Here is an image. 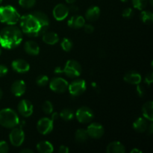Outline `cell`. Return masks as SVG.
Listing matches in <instances>:
<instances>
[{
  "instance_id": "cell-23",
  "label": "cell",
  "mask_w": 153,
  "mask_h": 153,
  "mask_svg": "<svg viewBox=\"0 0 153 153\" xmlns=\"http://www.w3.org/2000/svg\"><path fill=\"white\" fill-rule=\"evenodd\" d=\"M37 149L40 153H51L54 151L52 143L46 140L39 142L37 145Z\"/></svg>"
},
{
  "instance_id": "cell-12",
  "label": "cell",
  "mask_w": 153,
  "mask_h": 153,
  "mask_svg": "<svg viewBox=\"0 0 153 153\" xmlns=\"http://www.w3.org/2000/svg\"><path fill=\"white\" fill-rule=\"evenodd\" d=\"M18 111L24 117H28L33 113V105L28 100H23L18 105Z\"/></svg>"
},
{
  "instance_id": "cell-34",
  "label": "cell",
  "mask_w": 153,
  "mask_h": 153,
  "mask_svg": "<svg viewBox=\"0 0 153 153\" xmlns=\"http://www.w3.org/2000/svg\"><path fill=\"white\" fill-rule=\"evenodd\" d=\"M133 15H134V11H133L132 9L130 8V7L126 8L125 10L123 11V16L126 18V19H130V18L132 17Z\"/></svg>"
},
{
  "instance_id": "cell-26",
  "label": "cell",
  "mask_w": 153,
  "mask_h": 153,
  "mask_svg": "<svg viewBox=\"0 0 153 153\" xmlns=\"http://www.w3.org/2000/svg\"><path fill=\"white\" fill-rule=\"evenodd\" d=\"M75 137H76V140L78 143H84V142L87 141V140L89 137V135H88L87 130L80 128V129H78L76 131Z\"/></svg>"
},
{
  "instance_id": "cell-33",
  "label": "cell",
  "mask_w": 153,
  "mask_h": 153,
  "mask_svg": "<svg viewBox=\"0 0 153 153\" xmlns=\"http://www.w3.org/2000/svg\"><path fill=\"white\" fill-rule=\"evenodd\" d=\"M48 82H49V78L45 75H40L36 79V83L39 86H45V85H47Z\"/></svg>"
},
{
  "instance_id": "cell-43",
  "label": "cell",
  "mask_w": 153,
  "mask_h": 153,
  "mask_svg": "<svg viewBox=\"0 0 153 153\" xmlns=\"http://www.w3.org/2000/svg\"><path fill=\"white\" fill-rule=\"evenodd\" d=\"M20 152L21 153H33V151L31 150V149H22V150H21Z\"/></svg>"
},
{
  "instance_id": "cell-50",
  "label": "cell",
  "mask_w": 153,
  "mask_h": 153,
  "mask_svg": "<svg viewBox=\"0 0 153 153\" xmlns=\"http://www.w3.org/2000/svg\"><path fill=\"white\" fill-rule=\"evenodd\" d=\"M1 47H0V55H1Z\"/></svg>"
},
{
  "instance_id": "cell-46",
  "label": "cell",
  "mask_w": 153,
  "mask_h": 153,
  "mask_svg": "<svg viewBox=\"0 0 153 153\" xmlns=\"http://www.w3.org/2000/svg\"><path fill=\"white\" fill-rule=\"evenodd\" d=\"M152 127H153V124L151 123L150 126H149V134H152Z\"/></svg>"
},
{
  "instance_id": "cell-27",
  "label": "cell",
  "mask_w": 153,
  "mask_h": 153,
  "mask_svg": "<svg viewBox=\"0 0 153 153\" xmlns=\"http://www.w3.org/2000/svg\"><path fill=\"white\" fill-rule=\"evenodd\" d=\"M140 19L142 22L147 25H151L153 22V14L149 10H143L140 13Z\"/></svg>"
},
{
  "instance_id": "cell-18",
  "label": "cell",
  "mask_w": 153,
  "mask_h": 153,
  "mask_svg": "<svg viewBox=\"0 0 153 153\" xmlns=\"http://www.w3.org/2000/svg\"><path fill=\"white\" fill-rule=\"evenodd\" d=\"M70 28H80L85 25V19L82 16H73L67 22Z\"/></svg>"
},
{
  "instance_id": "cell-49",
  "label": "cell",
  "mask_w": 153,
  "mask_h": 153,
  "mask_svg": "<svg viewBox=\"0 0 153 153\" xmlns=\"http://www.w3.org/2000/svg\"><path fill=\"white\" fill-rule=\"evenodd\" d=\"M149 1H150V4L152 5V0H149Z\"/></svg>"
},
{
  "instance_id": "cell-25",
  "label": "cell",
  "mask_w": 153,
  "mask_h": 153,
  "mask_svg": "<svg viewBox=\"0 0 153 153\" xmlns=\"http://www.w3.org/2000/svg\"><path fill=\"white\" fill-rule=\"evenodd\" d=\"M133 128L136 131L138 132H144L148 128L147 123L146 120L142 117H139L133 123Z\"/></svg>"
},
{
  "instance_id": "cell-7",
  "label": "cell",
  "mask_w": 153,
  "mask_h": 153,
  "mask_svg": "<svg viewBox=\"0 0 153 153\" xmlns=\"http://www.w3.org/2000/svg\"><path fill=\"white\" fill-rule=\"evenodd\" d=\"M94 112L90 108L83 106L76 111V118L82 123H88L94 118Z\"/></svg>"
},
{
  "instance_id": "cell-36",
  "label": "cell",
  "mask_w": 153,
  "mask_h": 153,
  "mask_svg": "<svg viewBox=\"0 0 153 153\" xmlns=\"http://www.w3.org/2000/svg\"><path fill=\"white\" fill-rule=\"evenodd\" d=\"M7 71H8V70H7L6 66L0 64V77H3V76H5L7 73Z\"/></svg>"
},
{
  "instance_id": "cell-4",
  "label": "cell",
  "mask_w": 153,
  "mask_h": 153,
  "mask_svg": "<svg viewBox=\"0 0 153 153\" xmlns=\"http://www.w3.org/2000/svg\"><path fill=\"white\" fill-rule=\"evenodd\" d=\"M18 115L13 109L4 108L0 111V125L5 128H13L19 124Z\"/></svg>"
},
{
  "instance_id": "cell-14",
  "label": "cell",
  "mask_w": 153,
  "mask_h": 153,
  "mask_svg": "<svg viewBox=\"0 0 153 153\" xmlns=\"http://www.w3.org/2000/svg\"><path fill=\"white\" fill-rule=\"evenodd\" d=\"M31 14L37 19L39 22H40V25H41L42 30L44 34L46 31H47L48 28L49 26V19L48 18L47 15L44 13L43 12L41 11H34Z\"/></svg>"
},
{
  "instance_id": "cell-35",
  "label": "cell",
  "mask_w": 153,
  "mask_h": 153,
  "mask_svg": "<svg viewBox=\"0 0 153 153\" xmlns=\"http://www.w3.org/2000/svg\"><path fill=\"white\" fill-rule=\"evenodd\" d=\"M9 151V146L5 141H0V153H6Z\"/></svg>"
},
{
  "instance_id": "cell-39",
  "label": "cell",
  "mask_w": 153,
  "mask_h": 153,
  "mask_svg": "<svg viewBox=\"0 0 153 153\" xmlns=\"http://www.w3.org/2000/svg\"><path fill=\"white\" fill-rule=\"evenodd\" d=\"M137 94H139L140 97H143V94H144V89H143V87L139 85V84L137 85Z\"/></svg>"
},
{
  "instance_id": "cell-6",
  "label": "cell",
  "mask_w": 153,
  "mask_h": 153,
  "mask_svg": "<svg viewBox=\"0 0 153 153\" xmlns=\"http://www.w3.org/2000/svg\"><path fill=\"white\" fill-rule=\"evenodd\" d=\"M70 94L73 97H79L82 95L86 90V82L83 79L73 81L68 85Z\"/></svg>"
},
{
  "instance_id": "cell-30",
  "label": "cell",
  "mask_w": 153,
  "mask_h": 153,
  "mask_svg": "<svg viewBox=\"0 0 153 153\" xmlns=\"http://www.w3.org/2000/svg\"><path fill=\"white\" fill-rule=\"evenodd\" d=\"M147 4V0H132V4L134 8L137 10H143Z\"/></svg>"
},
{
  "instance_id": "cell-45",
  "label": "cell",
  "mask_w": 153,
  "mask_h": 153,
  "mask_svg": "<svg viewBox=\"0 0 153 153\" xmlns=\"http://www.w3.org/2000/svg\"><path fill=\"white\" fill-rule=\"evenodd\" d=\"M76 0H66V1H67L68 4H73V3L76 2Z\"/></svg>"
},
{
  "instance_id": "cell-9",
  "label": "cell",
  "mask_w": 153,
  "mask_h": 153,
  "mask_svg": "<svg viewBox=\"0 0 153 153\" xmlns=\"http://www.w3.org/2000/svg\"><path fill=\"white\" fill-rule=\"evenodd\" d=\"M9 138L11 144L14 146H19L23 143L25 134L21 128H13L9 134Z\"/></svg>"
},
{
  "instance_id": "cell-10",
  "label": "cell",
  "mask_w": 153,
  "mask_h": 153,
  "mask_svg": "<svg viewBox=\"0 0 153 153\" xmlns=\"http://www.w3.org/2000/svg\"><path fill=\"white\" fill-rule=\"evenodd\" d=\"M37 130L42 134H48L53 129V121L47 117H43L38 121Z\"/></svg>"
},
{
  "instance_id": "cell-2",
  "label": "cell",
  "mask_w": 153,
  "mask_h": 153,
  "mask_svg": "<svg viewBox=\"0 0 153 153\" xmlns=\"http://www.w3.org/2000/svg\"><path fill=\"white\" fill-rule=\"evenodd\" d=\"M20 26L22 31L30 37H38L43 35L41 25L32 14H25L20 17Z\"/></svg>"
},
{
  "instance_id": "cell-37",
  "label": "cell",
  "mask_w": 153,
  "mask_h": 153,
  "mask_svg": "<svg viewBox=\"0 0 153 153\" xmlns=\"http://www.w3.org/2000/svg\"><path fill=\"white\" fill-rule=\"evenodd\" d=\"M84 28H85V31L88 34H91V33L94 32V28L92 25H90V24H88V25H84Z\"/></svg>"
},
{
  "instance_id": "cell-47",
  "label": "cell",
  "mask_w": 153,
  "mask_h": 153,
  "mask_svg": "<svg viewBox=\"0 0 153 153\" xmlns=\"http://www.w3.org/2000/svg\"><path fill=\"white\" fill-rule=\"evenodd\" d=\"M2 95H3L2 91H1V90L0 89V100H1V97H2Z\"/></svg>"
},
{
  "instance_id": "cell-13",
  "label": "cell",
  "mask_w": 153,
  "mask_h": 153,
  "mask_svg": "<svg viewBox=\"0 0 153 153\" xmlns=\"http://www.w3.org/2000/svg\"><path fill=\"white\" fill-rule=\"evenodd\" d=\"M68 7L64 4H58L54 7L53 9V16L56 20L61 21L64 20L69 14Z\"/></svg>"
},
{
  "instance_id": "cell-16",
  "label": "cell",
  "mask_w": 153,
  "mask_h": 153,
  "mask_svg": "<svg viewBox=\"0 0 153 153\" xmlns=\"http://www.w3.org/2000/svg\"><path fill=\"white\" fill-rule=\"evenodd\" d=\"M12 94L16 97H21L23 95L26 90V85L22 80H18L13 82L11 85Z\"/></svg>"
},
{
  "instance_id": "cell-11",
  "label": "cell",
  "mask_w": 153,
  "mask_h": 153,
  "mask_svg": "<svg viewBox=\"0 0 153 153\" xmlns=\"http://www.w3.org/2000/svg\"><path fill=\"white\" fill-rule=\"evenodd\" d=\"M87 131H88L89 137L96 139L102 137L105 132L102 126L100 123H93L91 125H89Z\"/></svg>"
},
{
  "instance_id": "cell-1",
  "label": "cell",
  "mask_w": 153,
  "mask_h": 153,
  "mask_svg": "<svg viewBox=\"0 0 153 153\" xmlns=\"http://www.w3.org/2000/svg\"><path fill=\"white\" fill-rule=\"evenodd\" d=\"M22 40V31L16 27H5L0 31V45L3 48L14 49L20 44Z\"/></svg>"
},
{
  "instance_id": "cell-29",
  "label": "cell",
  "mask_w": 153,
  "mask_h": 153,
  "mask_svg": "<svg viewBox=\"0 0 153 153\" xmlns=\"http://www.w3.org/2000/svg\"><path fill=\"white\" fill-rule=\"evenodd\" d=\"M61 48L64 49L65 52H69V51L71 50V49L73 48V43H72L71 40L70 39L64 38L61 41Z\"/></svg>"
},
{
  "instance_id": "cell-8",
  "label": "cell",
  "mask_w": 153,
  "mask_h": 153,
  "mask_svg": "<svg viewBox=\"0 0 153 153\" xmlns=\"http://www.w3.org/2000/svg\"><path fill=\"white\" fill-rule=\"evenodd\" d=\"M68 82L65 79L60 77H55L51 80L49 87L52 91L56 93H64L68 89Z\"/></svg>"
},
{
  "instance_id": "cell-51",
  "label": "cell",
  "mask_w": 153,
  "mask_h": 153,
  "mask_svg": "<svg viewBox=\"0 0 153 153\" xmlns=\"http://www.w3.org/2000/svg\"><path fill=\"white\" fill-rule=\"evenodd\" d=\"M1 2H2V0H0V4H1Z\"/></svg>"
},
{
  "instance_id": "cell-42",
  "label": "cell",
  "mask_w": 153,
  "mask_h": 153,
  "mask_svg": "<svg viewBox=\"0 0 153 153\" xmlns=\"http://www.w3.org/2000/svg\"><path fill=\"white\" fill-rule=\"evenodd\" d=\"M58 117H59V114H58L57 112H54V113L52 114V120L54 121V120H57L58 119Z\"/></svg>"
},
{
  "instance_id": "cell-28",
  "label": "cell",
  "mask_w": 153,
  "mask_h": 153,
  "mask_svg": "<svg viewBox=\"0 0 153 153\" xmlns=\"http://www.w3.org/2000/svg\"><path fill=\"white\" fill-rule=\"evenodd\" d=\"M60 116L65 121H70L74 117V112L73 110L69 108H65L64 110L61 111V114H60Z\"/></svg>"
},
{
  "instance_id": "cell-41",
  "label": "cell",
  "mask_w": 153,
  "mask_h": 153,
  "mask_svg": "<svg viewBox=\"0 0 153 153\" xmlns=\"http://www.w3.org/2000/svg\"><path fill=\"white\" fill-rule=\"evenodd\" d=\"M69 149L67 146H61L59 148V150H58V152L60 153H68L69 152Z\"/></svg>"
},
{
  "instance_id": "cell-5",
  "label": "cell",
  "mask_w": 153,
  "mask_h": 153,
  "mask_svg": "<svg viewBox=\"0 0 153 153\" xmlns=\"http://www.w3.org/2000/svg\"><path fill=\"white\" fill-rule=\"evenodd\" d=\"M63 73H65L67 77H78L82 73V67L80 64L76 61L70 60L66 63L65 67L63 68Z\"/></svg>"
},
{
  "instance_id": "cell-3",
  "label": "cell",
  "mask_w": 153,
  "mask_h": 153,
  "mask_svg": "<svg viewBox=\"0 0 153 153\" xmlns=\"http://www.w3.org/2000/svg\"><path fill=\"white\" fill-rule=\"evenodd\" d=\"M20 19L16 9L11 5L0 7V22L8 25H14Z\"/></svg>"
},
{
  "instance_id": "cell-17",
  "label": "cell",
  "mask_w": 153,
  "mask_h": 153,
  "mask_svg": "<svg viewBox=\"0 0 153 153\" xmlns=\"http://www.w3.org/2000/svg\"><path fill=\"white\" fill-rule=\"evenodd\" d=\"M124 80L126 82L131 85H138L141 82L142 78L140 73L135 71H130L124 76Z\"/></svg>"
},
{
  "instance_id": "cell-31",
  "label": "cell",
  "mask_w": 153,
  "mask_h": 153,
  "mask_svg": "<svg viewBox=\"0 0 153 153\" xmlns=\"http://www.w3.org/2000/svg\"><path fill=\"white\" fill-rule=\"evenodd\" d=\"M42 109H43V112L46 114H50L53 111V105H52V102L49 101H45L43 102V105H42Z\"/></svg>"
},
{
  "instance_id": "cell-38",
  "label": "cell",
  "mask_w": 153,
  "mask_h": 153,
  "mask_svg": "<svg viewBox=\"0 0 153 153\" xmlns=\"http://www.w3.org/2000/svg\"><path fill=\"white\" fill-rule=\"evenodd\" d=\"M145 82L147 83V85H150L153 82V76H152V73H148L147 75L146 76V78H145Z\"/></svg>"
},
{
  "instance_id": "cell-22",
  "label": "cell",
  "mask_w": 153,
  "mask_h": 153,
  "mask_svg": "<svg viewBox=\"0 0 153 153\" xmlns=\"http://www.w3.org/2000/svg\"><path fill=\"white\" fill-rule=\"evenodd\" d=\"M153 102L152 101H149L145 103L142 107V112L143 115L146 119L152 121L153 120Z\"/></svg>"
},
{
  "instance_id": "cell-20",
  "label": "cell",
  "mask_w": 153,
  "mask_h": 153,
  "mask_svg": "<svg viewBox=\"0 0 153 153\" xmlns=\"http://www.w3.org/2000/svg\"><path fill=\"white\" fill-rule=\"evenodd\" d=\"M24 49H25L26 53L31 55H37L40 52V48H39L37 43L36 42L32 41V40L27 41L25 43Z\"/></svg>"
},
{
  "instance_id": "cell-40",
  "label": "cell",
  "mask_w": 153,
  "mask_h": 153,
  "mask_svg": "<svg viewBox=\"0 0 153 153\" xmlns=\"http://www.w3.org/2000/svg\"><path fill=\"white\" fill-rule=\"evenodd\" d=\"M68 8L69 11H71L73 12V13H76V12H77L78 10H79V7H78L76 4H71V5H70V7H68Z\"/></svg>"
},
{
  "instance_id": "cell-32",
  "label": "cell",
  "mask_w": 153,
  "mask_h": 153,
  "mask_svg": "<svg viewBox=\"0 0 153 153\" xmlns=\"http://www.w3.org/2000/svg\"><path fill=\"white\" fill-rule=\"evenodd\" d=\"M36 3V0H19V5L24 8H31Z\"/></svg>"
},
{
  "instance_id": "cell-19",
  "label": "cell",
  "mask_w": 153,
  "mask_h": 153,
  "mask_svg": "<svg viewBox=\"0 0 153 153\" xmlns=\"http://www.w3.org/2000/svg\"><path fill=\"white\" fill-rule=\"evenodd\" d=\"M100 15V9L97 6H91L87 10L85 13V18L88 21H95L98 19Z\"/></svg>"
},
{
  "instance_id": "cell-48",
  "label": "cell",
  "mask_w": 153,
  "mask_h": 153,
  "mask_svg": "<svg viewBox=\"0 0 153 153\" xmlns=\"http://www.w3.org/2000/svg\"><path fill=\"white\" fill-rule=\"evenodd\" d=\"M121 1H123V2H126V1H128V0H120Z\"/></svg>"
},
{
  "instance_id": "cell-15",
  "label": "cell",
  "mask_w": 153,
  "mask_h": 153,
  "mask_svg": "<svg viewBox=\"0 0 153 153\" xmlns=\"http://www.w3.org/2000/svg\"><path fill=\"white\" fill-rule=\"evenodd\" d=\"M11 67L14 71L19 73H25L30 69V66L27 61L22 59H16L12 62Z\"/></svg>"
},
{
  "instance_id": "cell-21",
  "label": "cell",
  "mask_w": 153,
  "mask_h": 153,
  "mask_svg": "<svg viewBox=\"0 0 153 153\" xmlns=\"http://www.w3.org/2000/svg\"><path fill=\"white\" fill-rule=\"evenodd\" d=\"M106 151L108 153H124L126 152V149L120 142L114 141L109 143Z\"/></svg>"
},
{
  "instance_id": "cell-24",
  "label": "cell",
  "mask_w": 153,
  "mask_h": 153,
  "mask_svg": "<svg viewBox=\"0 0 153 153\" xmlns=\"http://www.w3.org/2000/svg\"><path fill=\"white\" fill-rule=\"evenodd\" d=\"M59 40L58 34L55 32H46L43 34V40L44 43L49 45H54L57 43Z\"/></svg>"
},
{
  "instance_id": "cell-44",
  "label": "cell",
  "mask_w": 153,
  "mask_h": 153,
  "mask_svg": "<svg viewBox=\"0 0 153 153\" xmlns=\"http://www.w3.org/2000/svg\"><path fill=\"white\" fill-rule=\"evenodd\" d=\"M142 152L140 150H139V149H137V148H135V149H133L131 151V153H141Z\"/></svg>"
}]
</instances>
